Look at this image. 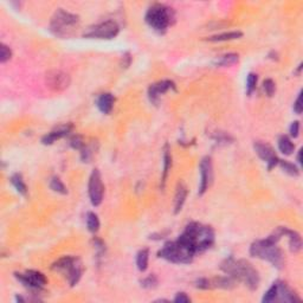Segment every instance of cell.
<instances>
[{
	"label": "cell",
	"instance_id": "cell-1",
	"mask_svg": "<svg viewBox=\"0 0 303 303\" xmlns=\"http://www.w3.org/2000/svg\"><path fill=\"white\" fill-rule=\"evenodd\" d=\"M282 237H284V226H278L271 235L263 239L255 240L251 244L249 249L250 256L270 263L276 269H282L284 267V255L282 249L278 246V242Z\"/></svg>",
	"mask_w": 303,
	"mask_h": 303
},
{
	"label": "cell",
	"instance_id": "cell-2",
	"mask_svg": "<svg viewBox=\"0 0 303 303\" xmlns=\"http://www.w3.org/2000/svg\"><path fill=\"white\" fill-rule=\"evenodd\" d=\"M219 269L225 275L231 276L237 283H243L249 290L255 291L258 289L261 276L258 270L246 259H236L233 256H229L221 263Z\"/></svg>",
	"mask_w": 303,
	"mask_h": 303
},
{
	"label": "cell",
	"instance_id": "cell-3",
	"mask_svg": "<svg viewBox=\"0 0 303 303\" xmlns=\"http://www.w3.org/2000/svg\"><path fill=\"white\" fill-rule=\"evenodd\" d=\"M178 239L189 246L197 256L212 248L216 240V235L210 225L191 222L185 226L184 231L179 236Z\"/></svg>",
	"mask_w": 303,
	"mask_h": 303
},
{
	"label": "cell",
	"instance_id": "cell-4",
	"mask_svg": "<svg viewBox=\"0 0 303 303\" xmlns=\"http://www.w3.org/2000/svg\"><path fill=\"white\" fill-rule=\"evenodd\" d=\"M144 21L155 32L163 34L175 21V12L168 5L155 2L147 10Z\"/></svg>",
	"mask_w": 303,
	"mask_h": 303
},
{
	"label": "cell",
	"instance_id": "cell-5",
	"mask_svg": "<svg viewBox=\"0 0 303 303\" xmlns=\"http://www.w3.org/2000/svg\"><path fill=\"white\" fill-rule=\"evenodd\" d=\"M80 16L64 9H57L50 20L49 30L58 38H69L80 25Z\"/></svg>",
	"mask_w": 303,
	"mask_h": 303
},
{
	"label": "cell",
	"instance_id": "cell-6",
	"mask_svg": "<svg viewBox=\"0 0 303 303\" xmlns=\"http://www.w3.org/2000/svg\"><path fill=\"white\" fill-rule=\"evenodd\" d=\"M158 256L173 264H190L194 259L195 255L187 245L176 238L175 240H168L158 251Z\"/></svg>",
	"mask_w": 303,
	"mask_h": 303
},
{
	"label": "cell",
	"instance_id": "cell-7",
	"mask_svg": "<svg viewBox=\"0 0 303 303\" xmlns=\"http://www.w3.org/2000/svg\"><path fill=\"white\" fill-rule=\"evenodd\" d=\"M51 269L53 271L65 273L68 282L70 287L77 286L82 277L83 273V264L79 257L75 256H64L57 259L55 263H52Z\"/></svg>",
	"mask_w": 303,
	"mask_h": 303
},
{
	"label": "cell",
	"instance_id": "cell-8",
	"mask_svg": "<svg viewBox=\"0 0 303 303\" xmlns=\"http://www.w3.org/2000/svg\"><path fill=\"white\" fill-rule=\"evenodd\" d=\"M300 297L295 293L293 289L289 288V286L283 281L277 280L271 284L267 293L263 295L262 302L271 303V302H296L300 301Z\"/></svg>",
	"mask_w": 303,
	"mask_h": 303
},
{
	"label": "cell",
	"instance_id": "cell-9",
	"mask_svg": "<svg viewBox=\"0 0 303 303\" xmlns=\"http://www.w3.org/2000/svg\"><path fill=\"white\" fill-rule=\"evenodd\" d=\"M120 26L115 20H106L95 25L89 26L84 32L83 37L88 39H106L111 41L119 34Z\"/></svg>",
	"mask_w": 303,
	"mask_h": 303
},
{
	"label": "cell",
	"instance_id": "cell-10",
	"mask_svg": "<svg viewBox=\"0 0 303 303\" xmlns=\"http://www.w3.org/2000/svg\"><path fill=\"white\" fill-rule=\"evenodd\" d=\"M15 277L18 282L32 291H41L48 284V278L44 273L38 270H26L24 272H15Z\"/></svg>",
	"mask_w": 303,
	"mask_h": 303
},
{
	"label": "cell",
	"instance_id": "cell-11",
	"mask_svg": "<svg viewBox=\"0 0 303 303\" xmlns=\"http://www.w3.org/2000/svg\"><path fill=\"white\" fill-rule=\"evenodd\" d=\"M88 193H89V199L91 205L97 207L103 202L104 195V185L102 181V175L100 170L95 168L91 172L88 182Z\"/></svg>",
	"mask_w": 303,
	"mask_h": 303
},
{
	"label": "cell",
	"instance_id": "cell-12",
	"mask_svg": "<svg viewBox=\"0 0 303 303\" xmlns=\"http://www.w3.org/2000/svg\"><path fill=\"white\" fill-rule=\"evenodd\" d=\"M45 83L50 90L55 91V93H62V91L68 89L71 83V79L66 72L53 69V70L48 71L45 75Z\"/></svg>",
	"mask_w": 303,
	"mask_h": 303
},
{
	"label": "cell",
	"instance_id": "cell-13",
	"mask_svg": "<svg viewBox=\"0 0 303 303\" xmlns=\"http://www.w3.org/2000/svg\"><path fill=\"white\" fill-rule=\"evenodd\" d=\"M200 172V181H199V190L198 194L203 195L204 193L207 192L211 185L213 182V165L211 157H204L199 165Z\"/></svg>",
	"mask_w": 303,
	"mask_h": 303
},
{
	"label": "cell",
	"instance_id": "cell-14",
	"mask_svg": "<svg viewBox=\"0 0 303 303\" xmlns=\"http://www.w3.org/2000/svg\"><path fill=\"white\" fill-rule=\"evenodd\" d=\"M254 149L256 154L258 155L259 159L264 163H267V167L269 171H271L273 167L278 165L280 159H278L277 154H276L270 144H264L262 141H256L254 144Z\"/></svg>",
	"mask_w": 303,
	"mask_h": 303
},
{
	"label": "cell",
	"instance_id": "cell-15",
	"mask_svg": "<svg viewBox=\"0 0 303 303\" xmlns=\"http://www.w3.org/2000/svg\"><path fill=\"white\" fill-rule=\"evenodd\" d=\"M170 90L176 91L175 83L171 81V80H162V81L153 83L148 88V98L151 103L154 104V106H158L161 96L163 94L168 93Z\"/></svg>",
	"mask_w": 303,
	"mask_h": 303
},
{
	"label": "cell",
	"instance_id": "cell-16",
	"mask_svg": "<svg viewBox=\"0 0 303 303\" xmlns=\"http://www.w3.org/2000/svg\"><path fill=\"white\" fill-rule=\"evenodd\" d=\"M72 130V125H60L58 127H56L55 129H52L49 131L48 134H45L42 138V144H45V146H50V144H55L57 140H61V139L65 138L69 134L71 133Z\"/></svg>",
	"mask_w": 303,
	"mask_h": 303
},
{
	"label": "cell",
	"instance_id": "cell-17",
	"mask_svg": "<svg viewBox=\"0 0 303 303\" xmlns=\"http://www.w3.org/2000/svg\"><path fill=\"white\" fill-rule=\"evenodd\" d=\"M115 104V96L112 93H103L96 100V107L102 114H111Z\"/></svg>",
	"mask_w": 303,
	"mask_h": 303
},
{
	"label": "cell",
	"instance_id": "cell-18",
	"mask_svg": "<svg viewBox=\"0 0 303 303\" xmlns=\"http://www.w3.org/2000/svg\"><path fill=\"white\" fill-rule=\"evenodd\" d=\"M284 237L288 239V245L291 253L297 254L302 249V238L301 235L295 230H290L289 227L284 226Z\"/></svg>",
	"mask_w": 303,
	"mask_h": 303
},
{
	"label": "cell",
	"instance_id": "cell-19",
	"mask_svg": "<svg viewBox=\"0 0 303 303\" xmlns=\"http://www.w3.org/2000/svg\"><path fill=\"white\" fill-rule=\"evenodd\" d=\"M189 190L184 182H178L175 189V195H174V214H178L184 207V204L186 202Z\"/></svg>",
	"mask_w": 303,
	"mask_h": 303
},
{
	"label": "cell",
	"instance_id": "cell-20",
	"mask_svg": "<svg viewBox=\"0 0 303 303\" xmlns=\"http://www.w3.org/2000/svg\"><path fill=\"white\" fill-rule=\"evenodd\" d=\"M163 167H162V175H161V184H160V187L161 190L165 189L166 181H167V176L170 174L171 168H172V153H171L170 144H166L165 147H163Z\"/></svg>",
	"mask_w": 303,
	"mask_h": 303
},
{
	"label": "cell",
	"instance_id": "cell-21",
	"mask_svg": "<svg viewBox=\"0 0 303 303\" xmlns=\"http://www.w3.org/2000/svg\"><path fill=\"white\" fill-rule=\"evenodd\" d=\"M238 62H239V55L236 52H229L216 58L213 64L219 68H230V66L236 65Z\"/></svg>",
	"mask_w": 303,
	"mask_h": 303
},
{
	"label": "cell",
	"instance_id": "cell-22",
	"mask_svg": "<svg viewBox=\"0 0 303 303\" xmlns=\"http://www.w3.org/2000/svg\"><path fill=\"white\" fill-rule=\"evenodd\" d=\"M243 37L242 31H230V32H224V33L214 34V36L207 37L206 41L217 43V42H230L235 41V39H239Z\"/></svg>",
	"mask_w": 303,
	"mask_h": 303
},
{
	"label": "cell",
	"instance_id": "cell-23",
	"mask_svg": "<svg viewBox=\"0 0 303 303\" xmlns=\"http://www.w3.org/2000/svg\"><path fill=\"white\" fill-rule=\"evenodd\" d=\"M277 146L280 152L284 155H291L295 152V144L293 140L287 135H281L277 140Z\"/></svg>",
	"mask_w": 303,
	"mask_h": 303
},
{
	"label": "cell",
	"instance_id": "cell-24",
	"mask_svg": "<svg viewBox=\"0 0 303 303\" xmlns=\"http://www.w3.org/2000/svg\"><path fill=\"white\" fill-rule=\"evenodd\" d=\"M10 182L12 184V186L15 187L16 191L19 193L20 195H26L28 194V186H26L25 181H24L23 175L20 173H15L11 175Z\"/></svg>",
	"mask_w": 303,
	"mask_h": 303
},
{
	"label": "cell",
	"instance_id": "cell-25",
	"mask_svg": "<svg viewBox=\"0 0 303 303\" xmlns=\"http://www.w3.org/2000/svg\"><path fill=\"white\" fill-rule=\"evenodd\" d=\"M149 263V250L147 248L141 249L136 255V267H138L139 271L144 272L148 269Z\"/></svg>",
	"mask_w": 303,
	"mask_h": 303
},
{
	"label": "cell",
	"instance_id": "cell-26",
	"mask_svg": "<svg viewBox=\"0 0 303 303\" xmlns=\"http://www.w3.org/2000/svg\"><path fill=\"white\" fill-rule=\"evenodd\" d=\"M85 223H87V229L88 231L91 233H96L98 232L101 226V223H100V218L95 212L93 211H89L87 212V216H85Z\"/></svg>",
	"mask_w": 303,
	"mask_h": 303
},
{
	"label": "cell",
	"instance_id": "cell-27",
	"mask_svg": "<svg viewBox=\"0 0 303 303\" xmlns=\"http://www.w3.org/2000/svg\"><path fill=\"white\" fill-rule=\"evenodd\" d=\"M278 166L281 167V170L284 173L289 174L290 176H299L300 175V170L296 165L290 161H287V160H280L278 161Z\"/></svg>",
	"mask_w": 303,
	"mask_h": 303
},
{
	"label": "cell",
	"instance_id": "cell-28",
	"mask_svg": "<svg viewBox=\"0 0 303 303\" xmlns=\"http://www.w3.org/2000/svg\"><path fill=\"white\" fill-rule=\"evenodd\" d=\"M49 186L53 192L60 193V194L65 195L66 193H68V189H66V186L64 185V182L61 180L60 176H52L49 181Z\"/></svg>",
	"mask_w": 303,
	"mask_h": 303
},
{
	"label": "cell",
	"instance_id": "cell-29",
	"mask_svg": "<svg viewBox=\"0 0 303 303\" xmlns=\"http://www.w3.org/2000/svg\"><path fill=\"white\" fill-rule=\"evenodd\" d=\"M257 83H258V75L255 72H249L246 76V83H245V91L246 95L251 96L257 88Z\"/></svg>",
	"mask_w": 303,
	"mask_h": 303
},
{
	"label": "cell",
	"instance_id": "cell-30",
	"mask_svg": "<svg viewBox=\"0 0 303 303\" xmlns=\"http://www.w3.org/2000/svg\"><path fill=\"white\" fill-rule=\"evenodd\" d=\"M97 147H95V144H85L84 147L81 149V160L83 162H90L93 159L94 154H95Z\"/></svg>",
	"mask_w": 303,
	"mask_h": 303
},
{
	"label": "cell",
	"instance_id": "cell-31",
	"mask_svg": "<svg viewBox=\"0 0 303 303\" xmlns=\"http://www.w3.org/2000/svg\"><path fill=\"white\" fill-rule=\"evenodd\" d=\"M158 278L155 275H148L147 277H144V280H141V287L144 289H154L158 286Z\"/></svg>",
	"mask_w": 303,
	"mask_h": 303
},
{
	"label": "cell",
	"instance_id": "cell-32",
	"mask_svg": "<svg viewBox=\"0 0 303 303\" xmlns=\"http://www.w3.org/2000/svg\"><path fill=\"white\" fill-rule=\"evenodd\" d=\"M263 90H264L265 95L271 97L276 93V83L271 79H267L263 82Z\"/></svg>",
	"mask_w": 303,
	"mask_h": 303
},
{
	"label": "cell",
	"instance_id": "cell-33",
	"mask_svg": "<svg viewBox=\"0 0 303 303\" xmlns=\"http://www.w3.org/2000/svg\"><path fill=\"white\" fill-rule=\"evenodd\" d=\"M11 57H12V50H11L10 47H7L6 44L2 43L1 48H0V62L5 64L11 60Z\"/></svg>",
	"mask_w": 303,
	"mask_h": 303
},
{
	"label": "cell",
	"instance_id": "cell-34",
	"mask_svg": "<svg viewBox=\"0 0 303 303\" xmlns=\"http://www.w3.org/2000/svg\"><path fill=\"white\" fill-rule=\"evenodd\" d=\"M94 244V249L96 250V253H97V257H102L104 254H106V245H104V243L102 242L101 239H98L97 237L93 238V240H91Z\"/></svg>",
	"mask_w": 303,
	"mask_h": 303
},
{
	"label": "cell",
	"instance_id": "cell-35",
	"mask_svg": "<svg viewBox=\"0 0 303 303\" xmlns=\"http://www.w3.org/2000/svg\"><path fill=\"white\" fill-rule=\"evenodd\" d=\"M69 144H70V146L74 149H79V151H81L83 147H84L85 142L84 140H83V138L81 135H74L70 139V141H69Z\"/></svg>",
	"mask_w": 303,
	"mask_h": 303
},
{
	"label": "cell",
	"instance_id": "cell-36",
	"mask_svg": "<svg viewBox=\"0 0 303 303\" xmlns=\"http://www.w3.org/2000/svg\"><path fill=\"white\" fill-rule=\"evenodd\" d=\"M194 287L198 289H202V290H208V289H211L210 278H205V277L198 278V280L195 281Z\"/></svg>",
	"mask_w": 303,
	"mask_h": 303
},
{
	"label": "cell",
	"instance_id": "cell-37",
	"mask_svg": "<svg viewBox=\"0 0 303 303\" xmlns=\"http://www.w3.org/2000/svg\"><path fill=\"white\" fill-rule=\"evenodd\" d=\"M293 109H294L295 114H297V115H301L302 114V111H303V107H302V91H300L299 95H297L296 100H295V102H294Z\"/></svg>",
	"mask_w": 303,
	"mask_h": 303
},
{
	"label": "cell",
	"instance_id": "cell-38",
	"mask_svg": "<svg viewBox=\"0 0 303 303\" xmlns=\"http://www.w3.org/2000/svg\"><path fill=\"white\" fill-rule=\"evenodd\" d=\"M289 133H290L291 138L296 139L297 136L300 135V122L299 121H294L289 127Z\"/></svg>",
	"mask_w": 303,
	"mask_h": 303
},
{
	"label": "cell",
	"instance_id": "cell-39",
	"mask_svg": "<svg viewBox=\"0 0 303 303\" xmlns=\"http://www.w3.org/2000/svg\"><path fill=\"white\" fill-rule=\"evenodd\" d=\"M173 301L176 303H189V302H191V297H190L186 293H182L181 291V293H178L175 295Z\"/></svg>",
	"mask_w": 303,
	"mask_h": 303
},
{
	"label": "cell",
	"instance_id": "cell-40",
	"mask_svg": "<svg viewBox=\"0 0 303 303\" xmlns=\"http://www.w3.org/2000/svg\"><path fill=\"white\" fill-rule=\"evenodd\" d=\"M130 63H131V55L129 52H126L121 58V66L122 68L127 69L128 66L130 65Z\"/></svg>",
	"mask_w": 303,
	"mask_h": 303
},
{
	"label": "cell",
	"instance_id": "cell-41",
	"mask_svg": "<svg viewBox=\"0 0 303 303\" xmlns=\"http://www.w3.org/2000/svg\"><path fill=\"white\" fill-rule=\"evenodd\" d=\"M301 153H302V151H301V149H300L299 153H297V157H296V160H297V162H299V165H301V163H302V161H301Z\"/></svg>",
	"mask_w": 303,
	"mask_h": 303
}]
</instances>
